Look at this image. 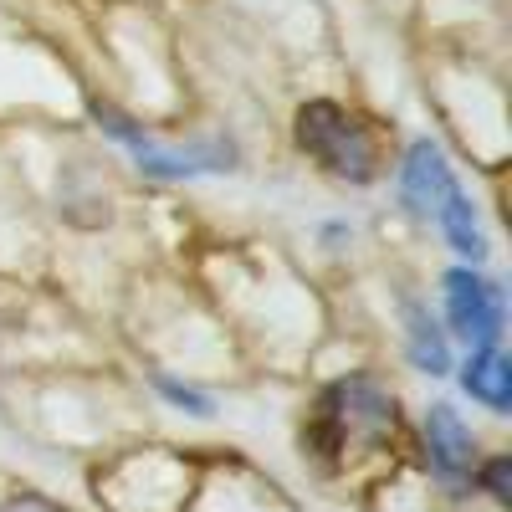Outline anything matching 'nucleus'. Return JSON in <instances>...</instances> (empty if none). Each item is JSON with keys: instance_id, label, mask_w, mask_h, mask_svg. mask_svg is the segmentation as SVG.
<instances>
[{"instance_id": "nucleus-6", "label": "nucleus", "mask_w": 512, "mask_h": 512, "mask_svg": "<svg viewBox=\"0 0 512 512\" xmlns=\"http://www.w3.org/2000/svg\"><path fill=\"white\" fill-rule=\"evenodd\" d=\"M461 384H466V395L482 400V405H487V410H497V415L512 405V364H507L497 349H477L472 359H466Z\"/></svg>"}, {"instance_id": "nucleus-4", "label": "nucleus", "mask_w": 512, "mask_h": 512, "mask_svg": "<svg viewBox=\"0 0 512 512\" xmlns=\"http://www.w3.org/2000/svg\"><path fill=\"white\" fill-rule=\"evenodd\" d=\"M400 190H405V200H410L415 216H436L441 200L456 190L441 144H431V139H415V144H410V154H405V164H400Z\"/></svg>"}, {"instance_id": "nucleus-9", "label": "nucleus", "mask_w": 512, "mask_h": 512, "mask_svg": "<svg viewBox=\"0 0 512 512\" xmlns=\"http://www.w3.org/2000/svg\"><path fill=\"white\" fill-rule=\"evenodd\" d=\"M154 384H159V390H164L169 400H175V405H185L190 415H210V400H205V395H195V390H185V384H175V379H164V374H159Z\"/></svg>"}, {"instance_id": "nucleus-11", "label": "nucleus", "mask_w": 512, "mask_h": 512, "mask_svg": "<svg viewBox=\"0 0 512 512\" xmlns=\"http://www.w3.org/2000/svg\"><path fill=\"white\" fill-rule=\"evenodd\" d=\"M0 512H62L57 502H47V497H36V492H21V497H11Z\"/></svg>"}, {"instance_id": "nucleus-10", "label": "nucleus", "mask_w": 512, "mask_h": 512, "mask_svg": "<svg viewBox=\"0 0 512 512\" xmlns=\"http://www.w3.org/2000/svg\"><path fill=\"white\" fill-rule=\"evenodd\" d=\"M507 472H512V461H487V472H482V482H487V492H492L497 502L512 497V492H507Z\"/></svg>"}, {"instance_id": "nucleus-5", "label": "nucleus", "mask_w": 512, "mask_h": 512, "mask_svg": "<svg viewBox=\"0 0 512 512\" xmlns=\"http://www.w3.org/2000/svg\"><path fill=\"white\" fill-rule=\"evenodd\" d=\"M425 446H431V466L446 477V482H461L472 472V431L456 420L451 405H431L425 410Z\"/></svg>"}, {"instance_id": "nucleus-2", "label": "nucleus", "mask_w": 512, "mask_h": 512, "mask_svg": "<svg viewBox=\"0 0 512 512\" xmlns=\"http://www.w3.org/2000/svg\"><path fill=\"white\" fill-rule=\"evenodd\" d=\"M98 123L108 128V134L118 144H128V154L139 159V169H149V175L159 180H190V175H221V169H231L236 149L231 144H195V149H159L154 139H144L134 123H128L123 113L113 108H98Z\"/></svg>"}, {"instance_id": "nucleus-1", "label": "nucleus", "mask_w": 512, "mask_h": 512, "mask_svg": "<svg viewBox=\"0 0 512 512\" xmlns=\"http://www.w3.org/2000/svg\"><path fill=\"white\" fill-rule=\"evenodd\" d=\"M297 149H303L308 159H318L328 175L354 180V185H369L374 180V164H379L369 128L349 108H338L328 98L297 108Z\"/></svg>"}, {"instance_id": "nucleus-8", "label": "nucleus", "mask_w": 512, "mask_h": 512, "mask_svg": "<svg viewBox=\"0 0 512 512\" xmlns=\"http://www.w3.org/2000/svg\"><path fill=\"white\" fill-rule=\"evenodd\" d=\"M405 344H410V359H415V369L420 374H446L451 369V354H446V338H441V328L431 323V313L425 308H405Z\"/></svg>"}, {"instance_id": "nucleus-7", "label": "nucleus", "mask_w": 512, "mask_h": 512, "mask_svg": "<svg viewBox=\"0 0 512 512\" xmlns=\"http://www.w3.org/2000/svg\"><path fill=\"white\" fill-rule=\"evenodd\" d=\"M436 221H441V231H446V241L461 251V256H487V236H482V221H477V210H472V200H466L461 190H451L446 200H441V210H436Z\"/></svg>"}, {"instance_id": "nucleus-3", "label": "nucleus", "mask_w": 512, "mask_h": 512, "mask_svg": "<svg viewBox=\"0 0 512 512\" xmlns=\"http://www.w3.org/2000/svg\"><path fill=\"white\" fill-rule=\"evenodd\" d=\"M446 318L451 328L466 338V344H477V349H492L497 344V333H502V287L477 277V272H446Z\"/></svg>"}]
</instances>
